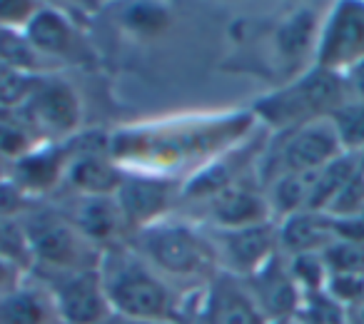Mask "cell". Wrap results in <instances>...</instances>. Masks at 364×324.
<instances>
[{
	"instance_id": "obj_1",
	"label": "cell",
	"mask_w": 364,
	"mask_h": 324,
	"mask_svg": "<svg viewBox=\"0 0 364 324\" xmlns=\"http://www.w3.org/2000/svg\"><path fill=\"white\" fill-rule=\"evenodd\" d=\"M97 272L107 304L115 314L147 322L180 324L172 287L130 244L115 242L100 249Z\"/></svg>"
},
{
	"instance_id": "obj_2",
	"label": "cell",
	"mask_w": 364,
	"mask_h": 324,
	"mask_svg": "<svg viewBox=\"0 0 364 324\" xmlns=\"http://www.w3.org/2000/svg\"><path fill=\"white\" fill-rule=\"evenodd\" d=\"M130 244L152 269L170 279H213L220 269L218 252L208 232L188 222H157L130 234Z\"/></svg>"
},
{
	"instance_id": "obj_3",
	"label": "cell",
	"mask_w": 364,
	"mask_h": 324,
	"mask_svg": "<svg viewBox=\"0 0 364 324\" xmlns=\"http://www.w3.org/2000/svg\"><path fill=\"white\" fill-rule=\"evenodd\" d=\"M344 75L309 65L292 82L255 102V112L277 132L294 130L309 122L327 120L344 100H349Z\"/></svg>"
},
{
	"instance_id": "obj_4",
	"label": "cell",
	"mask_w": 364,
	"mask_h": 324,
	"mask_svg": "<svg viewBox=\"0 0 364 324\" xmlns=\"http://www.w3.org/2000/svg\"><path fill=\"white\" fill-rule=\"evenodd\" d=\"M18 220L26 232L33 262H38L43 272L90 269L100 262V249L87 242L58 207L23 210Z\"/></svg>"
},
{
	"instance_id": "obj_5",
	"label": "cell",
	"mask_w": 364,
	"mask_h": 324,
	"mask_svg": "<svg viewBox=\"0 0 364 324\" xmlns=\"http://www.w3.org/2000/svg\"><path fill=\"white\" fill-rule=\"evenodd\" d=\"M339 155H344V152L329 120H317L309 125L294 127V130L277 132L272 145L264 150L262 165H259V180L267 188L282 175L322 170Z\"/></svg>"
},
{
	"instance_id": "obj_6",
	"label": "cell",
	"mask_w": 364,
	"mask_h": 324,
	"mask_svg": "<svg viewBox=\"0 0 364 324\" xmlns=\"http://www.w3.org/2000/svg\"><path fill=\"white\" fill-rule=\"evenodd\" d=\"M364 60V0H339L322 18L314 65L344 75Z\"/></svg>"
},
{
	"instance_id": "obj_7",
	"label": "cell",
	"mask_w": 364,
	"mask_h": 324,
	"mask_svg": "<svg viewBox=\"0 0 364 324\" xmlns=\"http://www.w3.org/2000/svg\"><path fill=\"white\" fill-rule=\"evenodd\" d=\"M48 284L60 324H100L112 314L97 267L50 272Z\"/></svg>"
},
{
	"instance_id": "obj_8",
	"label": "cell",
	"mask_w": 364,
	"mask_h": 324,
	"mask_svg": "<svg viewBox=\"0 0 364 324\" xmlns=\"http://www.w3.org/2000/svg\"><path fill=\"white\" fill-rule=\"evenodd\" d=\"M208 234L218 252L220 269L242 279L252 277L262 264L279 254V232L274 220L240 230H213Z\"/></svg>"
},
{
	"instance_id": "obj_9",
	"label": "cell",
	"mask_w": 364,
	"mask_h": 324,
	"mask_svg": "<svg viewBox=\"0 0 364 324\" xmlns=\"http://www.w3.org/2000/svg\"><path fill=\"white\" fill-rule=\"evenodd\" d=\"M200 324H267L247 282L237 274L218 269L208 282Z\"/></svg>"
},
{
	"instance_id": "obj_10",
	"label": "cell",
	"mask_w": 364,
	"mask_h": 324,
	"mask_svg": "<svg viewBox=\"0 0 364 324\" xmlns=\"http://www.w3.org/2000/svg\"><path fill=\"white\" fill-rule=\"evenodd\" d=\"M60 215L87 239L90 244H110L117 242L125 220L115 202V195H80L75 193L70 200L60 205Z\"/></svg>"
},
{
	"instance_id": "obj_11",
	"label": "cell",
	"mask_w": 364,
	"mask_h": 324,
	"mask_svg": "<svg viewBox=\"0 0 364 324\" xmlns=\"http://www.w3.org/2000/svg\"><path fill=\"white\" fill-rule=\"evenodd\" d=\"M245 282H247L250 292H252L255 302L262 309L267 322L297 317L299 307H302V289L289 274L287 257L282 252L274 254L267 264H262Z\"/></svg>"
},
{
	"instance_id": "obj_12",
	"label": "cell",
	"mask_w": 364,
	"mask_h": 324,
	"mask_svg": "<svg viewBox=\"0 0 364 324\" xmlns=\"http://www.w3.org/2000/svg\"><path fill=\"white\" fill-rule=\"evenodd\" d=\"M26 117L48 135H73L80 122V102L68 82L41 80L23 105Z\"/></svg>"
},
{
	"instance_id": "obj_13",
	"label": "cell",
	"mask_w": 364,
	"mask_h": 324,
	"mask_svg": "<svg viewBox=\"0 0 364 324\" xmlns=\"http://www.w3.org/2000/svg\"><path fill=\"white\" fill-rule=\"evenodd\" d=\"M172 185L167 180L155 178H137V175H125L115 193V202L122 212L127 230H140L147 225L157 222L160 212L170 205Z\"/></svg>"
},
{
	"instance_id": "obj_14",
	"label": "cell",
	"mask_w": 364,
	"mask_h": 324,
	"mask_svg": "<svg viewBox=\"0 0 364 324\" xmlns=\"http://www.w3.org/2000/svg\"><path fill=\"white\" fill-rule=\"evenodd\" d=\"M208 210L215 230H240L274 220L267 195L242 183L230 185L228 190L208 200Z\"/></svg>"
},
{
	"instance_id": "obj_15",
	"label": "cell",
	"mask_w": 364,
	"mask_h": 324,
	"mask_svg": "<svg viewBox=\"0 0 364 324\" xmlns=\"http://www.w3.org/2000/svg\"><path fill=\"white\" fill-rule=\"evenodd\" d=\"M279 232V252L294 257V254L322 252L329 242H334L332 217L327 212H297L277 222Z\"/></svg>"
},
{
	"instance_id": "obj_16",
	"label": "cell",
	"mask_w": 364,
	"mask_h": 324,
	"mask_svg": "<svg viewBox=\"0 0 364 324\" xmlns=\"http://www.w3.org/2000/svg\"><path fill=\"white\" fill-rule=\"evenodd\" d=\"M68 183L80 195H115L125 175L102 157V152L73 155L68 162Z\"/></svg>"
},
{
	"instance_id": "obj_17",
	"label": "cell",
	"mask_w": 364,
	"mask_h": 324,
	"mask_svg": "<svg viewBox=\"0 0 364 324\" xmlns=\"http://www.w3.org/2000/svg\"><path fill=\"white\" fill-rule=\"evenodd\" d=\"M68 147H48V150H31L16 162V180L21 190L43 193L50 190L60 180V173L68 170Z\"/></svg>"
},
{
	"instance_id": "obj_18",
	"label": "cell",
	"mask_w": 364,
	"mask_h": 324,
	"mask_svg": "<svg viewBox=\"0 0 364 324\" xmlns=\"http://www.w3.org/2000/svg\"><path fill=\"white\" fill-rule=\"evenodd\" d=\"M55 304L46 289L18 287L0 297V324H55Z\"/></svg>"
},
{
	"instance_id": "obj_19",
	"label": "cell",
	"mask_w": 364,
	"mask_h": 324,
	"mask_svg": "<svg viewBox=\"0 0 364 324\" xmlns=\"http://www.w3.org/2000/svg\"><path fill=\"white\" fill-rule=\"evenodd\" d=\"M23 36L43 55H65L75 40V31L68 23V18L53 8H38Z\"/></svg>"
},
{
	"instance_id": "obj_20",
	"label": "cell",
	"mask_w": 364,
	"mask_h": 324,
	"mask_svg": "<svg viewBox=\"0 0 364 324\" xmlns=\"http://www.w3.org/2000/svg\"><path fill=\"white\" fill-rule=\"evenodd\" d=\"M322 18H319L312 8H302V11L292 13V16L277 28V36H274V45H277L279 55H282L284 60H302L307 53H312V58H314Z\"/></svg>"
},
{
	"instance_id": "obj_21",
	"label": "cell",
	"mask_w": 364,
	"mask_h": 324,
	"mask_svg": "<svg viewBox=\"0 0 364 324\" xmlns=\"http://www.w3.org/2000/svg\"><path fill=\"white\" fill-rule=\"evenodd\" d=\"M317 173L319 170H312V173H289L277 178L274 183H269L264 195H267L272 217L284 220L289 215L304 212L309 207V200H312Z\"/></svg>"
},
{
	"instance_id": "obj_22",
	"label": "cell",
	"mask_w": 364,
	"mask_h": 324,
	"mask_svg": "<svg viewBox=\"0 0 364 324\" xmlns=\"http://www.w3.org/2000/svg\"><path fill=\"white\" fill-rule=\"evenodd\" d=\"M342 145L344 155H359L364 150V100L349 97L327 117Z\"/></svg>"
},
{
	"instance_id": "obj_23",
	"label": "cell",
	"mask_w": 364,
	"mask_h": 324,
	"mask_svg": "<svg viewBox=\"0 0 364 324\" xmlns=\"http://www.w3.org/2000/svg\"><path fill=\"white\" fill-rule=\"evenodd\" d=\"M287 257V254H284ZM287 267L292 279L297 282V287L304 294H314V292H324V284H327V264H324L322 254L319 252H307V254H294L287 257Z\"/></svg>"
},
{
	"instance_id": "obj_24",
	"label": "cell",
	"mask_w": 364,
	"mask_h": 324,
	"mask_svg": "<svg viewBox=\"0 0 364 324\" xmlns=\"http://www.w3.org/2000/svg\"><path fill=\"white\" fill-rule=\"evenodd\" d=\"M319 254L329 274H364V242L334 239Z\"/></svg>"
},
{
	"instance_id": "obj_25",
	"label": "cell",
	"mask_w": 364,
	"mask_h": 324,
	"mask_svg": "<svg viewBox=\"0 0 364 324\" xmlns=\"http://www.w3.org/2000/svg\"><path fill=\"white\" fill-rule=\"evenodd\" d=\"M36 58L38 50L28 43L26 36H18V31L0 28V65L28 72L36 65Z\"/></svg>"
},
{
	"instance_id": "obj_26",
	"label": "cell",
	"mask_w": 364,
	"mask_h": 324,
	"mask_svg": "<svg viewBox=\"0 0 364 324\" xmlns=\"http://www.w3.org/2000/svg\"><path fill=\"white\" fill-rule=\"evenodd\" d=\"M0 257L11 259L23 269L33 264V254L18 217H0Z\"/></svg>"
},
{
	"instance_id": "obj_27",
	"label": "cell",
	"mask_w": 364,
	"mask_h": 324,
	"mask_svg": "<svg viewBox=\"0 0 364 324\" xmlns=\"http://www.w3.org/2000/svg\"><path fill=\"white\" fill-rule=\"evenodd\" d=\"M36 82L38 77H28L26 72L0 65V105H26L31 92L36 90Z\"/></svg>"
},
{
	"instance_id": "obj_28",
	"label": "cell",
	"mask_w": 364,
	"mask_h": 324,
	"mask_svg": "<svg viewBox=\"0 0 364 324\" xmlns=\"http://www.w3.org/2000/svg\"><path fill=\"white\" fill-rule=\"evenodd\" d=\"M324 292L342 309H352L364 302V274H329Z\"/></svg>"
},
{
	"instance_id": "obj_29",
	"label": "cell",
	"mask_w": 364,
	"mask_h": 324,
	"mask_svg": "<svg viewBox=\"0 0 364 324\" xmlns=\"http://www.w3.org/2000/svg\"><path fill=\"white\" fill-rule=\"evenodd\" d=\"M332 217H362L364 215V173L357 170L352 180L342 188V193L327 207Z\"/></svg>"
},
{
	"instance_id": "obj_30",
	"label": "cell",
	"mask_w": 364,
	"mask_h": 324,
	"mask_svg": "<svg viewBox=\"0 0 364 324\" xmlns=\"http://www.w3.org/2000/svg\"><path fill=\"white\" fill-rule=\"evenodd\" d=\"M122 21L137 33H157L167 26V13L157 6H147V3H140V6H130L122 16Z\"/></svg>"
},
{
	"instance_id": "obj_31",
	"label": "cell",
	"mask_w": 364,
	"mask_h": 324,
	"mask_svg": "<svg viewBox=\"0 0 364 324\" xmlns=\"http://www.w3.org/2000/svg\"><path fill=\"white\" fill-rule=\"evenodd\" d=\"M31 152V135L23 127L11 125L6 117H0V157H13L21 160Z\"/></svg>"
},
{
	"instance_id": "obj_32",
	"label": "cell",
	"mask_w": 364,
	"mask_h": 324,
	"mask_svg": "<svg viewBox=\"0 0 364 324\" xmlns=\"http://www.w3.org/2000/svg\"><path fill=\"white\" fill-rule=\"evenodd\" d=\"M38 13V6L33 3H3L0 0V28L16 31L18 26L26 31V26L31 23V18Z\"/></svg>"
},
{
	"instance_id": "obj_33",
	"label": "cell",
	"mask_w": 364,
	"mask_h": 324,
	"mask_svg": "<svg viewBox=\"0 0 364 324\" xmlns=\"http://www.w3.org/2000/svg\"><path fill=\"white\" fill-rule=\"evenodd\" d=\"M23 212V190L16 183H0V217H13Z\"/></svg>"
},
{
	"instance_id": "obj_34",
	"label": "cell",
	"mask_w": 364,
	"mask_h": 324,
	"mask_svg": "<svg viewBox=\"0 0 364 324\" xmlns=\"http://www.w3.org/2000/svg\"><path fill=\"white\" fill-rule=\"evenodd\" d=\"M21 272H23V267H18L11 259L0 257V297L8 292H16V289L21 287Z\"/></svg>"
},
{
	"instance_id": "obj_35",
	"label": "cell",
	"mask_w": 364,
	"mask_h": 324,
	"mask_svg": "<svg viewBox=\"0 0 364 324\" xmlns=\"http://www.w3.org/2000/svg\"><path fill=\"white\" fill-rule=\"evenodd\" d=\"M344 80H347V90L352 97L364 100V60H359L352 70L344 72Z\"/></svg>"
},
{
	"instance_id": "obj_36",
	"label": "cell",
	"mask_w": 364,
	"mask_h": 324,
	"mask_svg": "<svg viewBox=\"0 0 364 324\" xmlns=\"http://www.w3.org/2000/svg\"><path fill=\"white\" fill-rule=\"evenodd\" d=\"M100 324H165V322H147V319H132V317H122V314L112 312L107 319H102Z\"/></svg>"
},
{
	"instance_id": "obj_37",
	"label": "cell",
	"mask_w": 364,
	"mask_h": 324,
	"mask_svg": "<svg viewBox=\"0 0 364 324\" xmlns=\"http://www.w3.org/2000/svg\"><path fill=\"white\" fill-rule=\"evenodd\" d=\"M347 324H364V302L347 309Z\"/></svg>"
},
{
	"instance_id": "obj_38",
	"label": "cell",
	"mask_w": 364,
	"mask_h": 324,
	"mask_svg": "<svg viewBox=\"0 0 364 324\" xmlns=\"http://www.w3.org/2000/svg\"><path fill=\"white\" fill-rule=\"evenodd\" d=\"M267 324H302L297 317H287V319H274V322H267Z\"/></svg>"
},
{
	"instance_id": "obj_39",
	"label": "cell",
	"mask_w": 364,
	"mask_h": 324,
	"mask_svg": "<svg viewBox=\"0 0 364 324\" xmlns=\"http://www.w3.org/2000/svg\"><path fill=\"white\" fill-rule=\"evenodd\" d=\"M357 162H359V170H362V173H364V150L357 155Z\"/></svg>"
},
{
	"instance_id": "obj_40",
	"label": "cell",
	"mask_w": 364,
	"mask_h": 324,
	"mask_svg": "<svg viewBox=\"0 0 364 324\" xmlns=\"http://www.w3.org/2000/svg\"><path fill=\"white\" fill-rule=\"evenodd\" d=\"M0 173H3V170H0ZM0 183H3V175H0Z\"/></svg>"
},
{
	"instance_id": "obj_41",
	"label": "cell",
	"mask_w": 364,
	"mask_h": 324,
	"mask_svg": "<svg viewBox=\"0 0 364 324\" xmlns=\"http://www.w3.org/2000/svg\"><path fill=\"white\" fill-rule=\"evenodd\" d=\"M55 324H60V322H55Z\"/></svg>"
}]
</instances>
